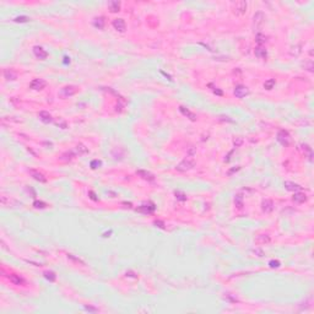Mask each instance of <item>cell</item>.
<instances>
[{"label":"cell","mask_w":314,"mask_h":314,"mask_svg":"<svg viewBox=\"0 0 314 314\" xmlns=\"http://www.w3.org/2000/svg\"><path fill=\"white\" fill-rule=\"evenodd\" d=\"M44 275V277H46L47 280H49L51 282H54L55 281V279H57V275L53 273V271H46L43 274Z\"/></svg>","instance_id":"484cf974"},{"label":"cell","mask_w":314,"mask_h":314,"mask_svg":"<svg viewBox=\"0 0 314 314\" xmlns=\"http://www.w3.org/2000/svg\"><path fill=\"white\" fill-rule=\"evenodd\" d=\"M274 86H275V80H274V79H269V80L265 81V83H264V87H265L266 90H273Z\"/></svg>","instance_id":"f1b7e54d"},{"label":"cell","mask_w":314,"mask_h":314,"mask_svg":"<svg viewBox=\"0 0 314 314\" xmlns=\"http://www.w3.org/2000/svg\"><path fill=\"white\" fill-rule=\"evenodd\" d=\"M270 240H271V238H270V236H269V234H258L255 237V243L260 244V245L269 244V243H270Z\"/></svg>","instance_id":"8fae6325"},{"label":"cell","mask_w":314,"mask_h":314,"mask_svg":"<svg viewBox=\"0 0 314 314\" xmlns=\"http://www.w3.org/2000/svg\"><path fill=\"white\" fill-rule=\"evenodd\" d=\"M30 174L36 179V181H38V182H41V183H46V182H47V178L44 177V174L41 173V172H38V171L30 169Z\"/></svg>","instance_id":"30bf717a"},{"label":"cell","mask_w":314,"mask_h":314,"mask_svg":"<svg viewBox=\"0 0 314 314\" xmlns=\"http://www.w3.org/2000/svg\"><path fill=\"white\" fill-rule=\"evenodd\" d=\"M269 265H270V267H279L280 266V261L279 260H271L270 263H269Z\"/></svg>","instance_id":"e575fe53"},{"label":"cell","mask_w":314,"mask_h":314,"mask_svg":"<svg viewBox=\"0 0 314 314\" xmlns=\"http://www.w3.org/2000/svg\"><path fill=\"white\" fill-rule=\"evenodd\" d=\"M46 86H47V82L44 81L43 79H34V80L30 83V87H31L32 90H36V91H41V90H43Z\"/></svg>","instance_id":"8992f818"},{"label":"cell","mask_w":314,"mask_h":314,"mask_svg":"<svg viewBox=\"0 0 314 314\" xmlns=\"http://www.w3.org/2000/svg\"><path fill=\"white\" fill-rule=\"evenodd\" d=\"M237 171H239V167H237V168H234V169H232V171H230L228 172V175H231L233 172H237Z\"/></svg>","instance_id":"b9f144b4"},{"label":"cell","mask_w":314,"mask_h":314,"mask_svg":"<svg viewBox=\"0 0 314 314\" xmlns=\"http://www.w3.org/2000/svg\"><path fill=\"white\" fill-rule=\"evenodd\" d=\"M285 187L287 190H291V191H298L301 190V187L293 182H285Z\"/></svg>","instance_id":"ac0fdd59"},{"label":"cell","mask_w":314,"mask_h":314,"mask_svg":"<svg viewBox=\"0 0 314 314\" xmlns=\"http://www.w3.org/2000/svg\"><path fill=\"white\" fill-rule=\"evenodd\" d=\"M195 166V161L194 160H190V159H185L183 160L181 163H178L175 169L178 172H187V171H190L191 168H194Z\"/></svg>","instance_id":"6da1fadb"},{"label":"cell","mask_w":314,"mask_h":314,"mask_svg":"<svg viewBox=\"0 0 314 314\" xmlns=\"http://www.w3.org/2000/svg\"><path fill=\"white\" fill-rule=\"evenodd\" d=\"M9 280H10L14 285H18V286L25 283V280L22 279V277H20L18 275H10V276H9Z\"/></svg>","instance_id":"e0dca14e"},{"label":"cell","mask_w":314,"mask_h":314,"mask_svg":"<svg viewBox=\"0 0 314 314\" xmlns=\"http://www.w3.org/2000/svg\"><path fill=\"white\" fill-rule=\"evenodd\" d=\"M209 86H210V87H212V91H214L215 93H217L218 96H222V91H220V90H217V87H215L212 83H210Z\"/></svg>","instance_id":"d590c367"},{"label":"cell","mask_w":314,"mask_h":314,"mask_svg":"<svg viewBox=\"0 0 314 314\" xmlns=\"http://www.w3.org/2000/svg\"><path fill=\"white\" fill-rule=\"evenodd\" d=\"M240 144H242V139H238V140H237V141H236V140H234V145H236V146H239V145H240Z\"/></svg>","instance_id":"60d3db41"},{"label":"cell","mask_w":314,"mask_h":314,"mask_svg":"<svg viewBox=\"0 0 314 314\" xmlns=\"http://www.w3.org/2000/svg\"><path fill=\"white\" fill-rule=\"evenodd\" d=\"M234 205L238 208V209H242L243 208V196L240 194L236 195L234 196Z\"/></svg>","instance_id":"cb8c5ba5"},{"label":"cell","mask_w":314,"mask_h":314,"mask_svg":"<svg viewBox=\"0 0 314 314\" xmlns=\"http://www.w3.org/2000/svg\"><path fill=\"white\" fill-rule=\"evenodd\" d=\"M277 141L283 145V146H288L291 144V136L286 130H280L277 132Z\"/></svg>","instance_id":"3957f363"},{"label":"cell","mask_w":314,"mask_h":314,"mask_svg":"<svg viewBox=\"0 0 314 314\" xmlns=\"http://www.w3.org/2000/svg\"><path fill=\"white\" fill-rule=\"evenodd\" d=\"M179 110H181V113H182L183 116H185V117H187V118H189L190 120H193V122H195V120H196V116L193 113V112H190L188 108H185V107L181 106V107H179Z\"/></svg>","instance_id":"4fadbf2b"},{"label":"cell","mask_w":314,"mask_h":314,"mask_svg":"<svg viewBox=\"0 0 314 314\" xmlns=\"http://www.w3.org/2000/svg\"><path fill=\"white\" fill-rule=\"evenodd\" d=\"M255 41H257V43H258V46H263V44L266 42V37H265L264 34H261V33H258V34L255 36Z\"/></svg>","instance_id":"d4e9b609"},{"label":"cell","mask_w":314,"mask_h":314,"mask_svg":"<svg viewBox=\"0 0 314 314\" xmlns=\"http://www.w3.org/2000/svg\"><path fill=\"white\" fill-rule=\"evenodd\" d=\"M104 18L103 17H96L95 20H93V26L96 27V28H98V30H103V27H104Z\"/></svg>","instance_id":"ffe728a7"},{"label":"cell","mask_w":314,"mask_h":314,"mask_svg":"<svg viewBox=\"0 0 314 314\" xmlns=\"http://www.w3.org/2000/svg\"><path fill=\"white\" fill-rule=\"evenodd\" d=\"M101 166H102V162L98 161V160H93V161L91 162V168H92V169H97V168H100Z\"/></svg>","instance_id":"4dcf8cb0"},{"label":"cell","mask_w":314,"mask_h":314,"mask_svg":"<svg viewBox=\"0 0 314 314\" xmlns=\"http://www.w3.org/2000/svg\"><path fill=\"white\" fill-rule=\"evenodd\" d=\"M33 53H34L36 58L39 59V60H44V59H47V57H48V53L44 51L42 47H38V46H36L33 48Z\"/></svg>","instance_id":"52a82bcc"},{"label":"cell","mask_w":314,"mask_h":314,"mask_svg":"<svg viewBox=\"0 0 314 314\" xmlns=\"http://www.w3.org/2000/svg\"><path fill=\"white\" fill-rule=\"evenodd\" d=\"M87 152H88V150H87V147H86L85 145L79 144V145L76 146V153H79V155H85V153H87Z\"/></svg>","instance_id":"4316f807"},{"label":"cell","mask_w":314,"mask_h":314,"mask_svg":"<svg viewBox=\"0 0 314 314\" xmlns=\"http://www.w3.org/2000/svg\"><path fill=\"white\" fill-rule=\"evenodd\" d=\"M74 156H75V153L73 151H69V152H66V153H64L61 156V160L63 161H70V160L74 159Z\"/></svg>","instance_id":"83f0119b"},{"label":"cell","mask_w":314,"mask_h":314,"mask_svg":"<svg viewBox=\"0 0 314 314\" xmlns=\"http://www.w3.org/2000/svg\"><path fill=\"white\" fill-rule=\"evenodd\" d=\"M153 210H155V206H153V205H150V206H147V205H141V206L139 208V211H141V212H144V214H151Z\"/></svg>","instance_id":"603a6c76"},{"label":"cell","mask_w":314,"mask_h":314,"mask_svg":"<svg viewBox=\"0 0 314 314\" xmlns=\"http://www.w3.org/2000/svg\"><path fill=\"white\" fill-rule=\"evenodd\" d=\"M90 195H91V199L92 200H98V198H96V194L93 191H90Z\"/></svg>","instance_id":"ab89813d"},{"label":"cell","mask_w":314,"mask_h":314,"mask_svg":"<svg viewBox=\"0 0 314 314\" xmlns=\"http://www.w3.org/2000/svg\"><path fill=\"white\" fill-rule=\"evenodd\" d=\"M261 209H263V211L266 212V214L271 212V211L274 210V203H273L271 200H264L263 203H261Z\"/></svg>","instance_id":"7c38bea8"},{"label":"cell","mask_w":314,"mask_h":314,"mask_svg":"<svg viewBox=\"0 0 314 314\" xmlns=\"http://www.w3.org/2000/svg\"><path fill=\"white\" fill-rule=\"evenodd\" d=\"M38 117H39V120H41L42 123H44V124H49V123H52V120H53L52 116L48 113V112H46V110L39 112Z\"/></svg>","instance_id":"9c48e42d"},{"label":"cell","mask_w":314,"mask_h":314,"mask_svg":"<svg viewBox=\"0 0 314 314\" xmlns=\"http://www.w3.org/2000/svg\"><path fill=\"white\" fill-rule=\"evenodd\" d=\"M255 55H257L259 59H266L267 52H266V49H265L263 46H258V47L255 48Z\"/></svg>","instance_id":"5bb4252c"},{"label":"cell","mask_w":314,"mask_h":314,"mask_svg":"<svg viewBox=\"0 0 314 314\" xmlns=\"http://www.w3.org/2000/svg\"><path fill=\"white\" fill-rule=\"evenodd\" d=\"M225 298H226V299H228V301H230V302H237V301H238V299H237V298H236V297H232V296H231V295H230V293H227V295H226V297H225Z\"/></svg>","instance_id":"74e56055"},{"label":"cell","mask_w":314,"mask_h":314,"mask_svg":"<svg viewBox=\"0 0 314 314\" xmlns=\"http://www.w3.org/2000/svg\"><path fill=\"white\" fill-rule=\"evenodd\" d=\"M252 253H253V254H255V255H257V257H259V258L264 257V252H263L261 249H258V248H257V249H254V250H252Z\"/></svg>","instance_id":"836d02e7"},{"label":"cell","mask_w":314,"mask_h":314,"mask_svg":"<svg viewBox=\"0 0 314 314\" xmlns=\"http://www.w3.org/2000/svg\"><path fill=\"white\" fill-rule=\"evenodd\" d=\"M4 77L6 79V80H16V77H17V74L14 71V70H11V69H6V70H4Z\"/></svg>","instance_id":"2e32d148"},{"label":"cell","mask_w":314,"mask_h":314,"mask_svg":"<svg viewBox=\"0 0 314 314\" xmlns=\"http://www.w3.org/2000/svg\"><path fill=\"white\" fill-rule=\"evenodd\" d=\"M108 8L112 12H118L119 9H120V3L119 2H110L108 4Z\"/></svg>","instance_id":"7402d4cb"},{"label":"cell","mask_w":314,"mask_h":314,"mask_svg":"<svg viewBox=\"0 0 314 314\" xmlns=\"http://www.w3.org/2000/svg\"><path fill=\"white\" fill-rule=\"evenodd\" d=\"M33 206L36 208V209H44L47 206V204L46 203H43V201H38V200H36L34 203H33Z\"/></svg>","instance_id":"f546056e"},{"label":"cell","mask_w":314,"mask_h":314,"mask_svg":"<svg viewBox=\"0 0 314 314\" xmlns=\"http://www.w3.org/2000/svg\"><path fill=\"white\" fill-rule=\"evenodd\" d=\"M293 201H296V203H298V204H302V203H304V201L307 200V196H306V194H303V193H295V195H293Z\"/></svg>","instance_id":"d6986e66"},{"label":"cell","mask_w":314,"mask_h":314,"mask_svg":"<svg viewBox=\"0 0 314 314\" xmlns=\"http://www.w3.org/2000/svg\"><path fill=\"white\" fill-rule=\"evenodd\" d=\"M264 22V15L261 12H257L255 16H254V27L255 28H259Z\"/></svg>","instance_id":"9a60e30c"},{"label":"cell","mask_w":314,"mask_h":314,"mask_svg":"<svg viewBox=\"0 0 314 314\" xmlns=\"http://www.w3.org/2000/svg\"><path fill=\"white\" fill-rule=\"evenodd\" d=\"M113 27L119 31V32H124L126 30V25H125V21L123 18H116L113 21Z\"/></svg>","instance_id":"ba28073f"},{"label":"cell","mask_w":314,"mask_h":314,"mask_svg":"<svg viewBox=\"0 0 314 314\" xmlns=\"http://www.w3.org/2000/svg\"><path fill=\"white\" fill-rule=\"evenodd\" d=\"M30 20V17H27V16H18V17H16L14 21L15 22H27Z\"/></svg>","instance_id":"d6a6232c"},{"label":"cell","mask_w":314,"mask_h":314,"mask_svg":"<svg viewBox=\"0 0 314 314\" xmlns=\"http://www.w3.org/2000/svg\"><path fill=\"white\" fill-rule=\"evenodd\" d=\"M233 11L237 15H243L247 11V3L245 2H236L233 3Z\"/></svg>","instance_id":"5b68a950"},{"label":"cell","mask_w":314,"mask_h":314,"mask_svg":"<svg viewBox=\"0 0 314 314\" xmlns=\"http://www.w3.org/2000/svg\"><path fill=\"white\" fill-rule=\"evenodd\" d=\"M68 258H70V259H73V260H75V261H76V263H80V264H82V265H83V264H85V263H83V261H82V260H80V259H79V258H75V257H74V255H73V254H68Z\"/></svg>","instance_id":"8d00e7d4"},{"label":"cell","mask_w":314,"mask_h":314,"mask_svg":"<svg viewBox=\"0 0 314 314\" xmlns=\"http://www.w3.org/2000/svg\"><path fill=\"white\" fill-rule=\"evenodd\" d=\"M77 91H79V87H76V86H73V85H69V86H65V87H63V88L60 90L59 95H60L61 97L66 98V97L74 96L75 93H77Z\"/></svg>","instance_id":"7a4b0ae2"},{"label":"cell","mask_w":314,"mask_h":314,"mask_svg":"<svg viewBox=\"0 0 314 314\" xmlns=\"http://www.w3.org/2000/svg\"><path fill=\"white\" fill-rule=\"evenodd\" d=\"M136 173H138V174H139L140 177H142L144 179H147V181H153V179H155V177H153V175H152V174H151L150 172H146V171L139 169V171H138Z\"/></svg>","instance_id":"44dd1931"},{"label":"cell","mask_w":314,"mask_h":314,"mask_svg":"<svg viewBox=\"0 0 314 314\" xmlns=\"http://www.w3.org/2000/svg\"><path fill=\"white\" fill-rule=\"evenodd\" d=\"M155 225H156V226L159 225V227H161V228L165 227V225H163V222H162V221H155Z\"/></svg>","instance_id":"f35d334b"},{"label":"cell","mask_w":314,"mask_h":314,"mask_svg":"<svg viewBox=\"0 0 314 314\" xmlns=\"http://www.w3.org/2000/svg\"><path fill=\"white\" fill-rule=\"evenodd\" d=\"M175 198H177L178 200H181V201H184V200H187V196H185V194H184V193H182V191H175Z\"/></svg>","instance_id":"1f68e13d"},{"label":"cell","mask_w":314,"mask_h":314,"mask_svg":"<svg viewBox=\"0 0 314 314\" xmlns=\"http://www.w3.org/2000/svg\"><path fill=\"white\" fill-rule=\"evenodd\" d=\"M233 93H234V96L237 98H244L245 96L249 95V90L245 86H243V85H238V86H236Z\"/></svg>","instance_id":"277c9868"}]
</instances>
